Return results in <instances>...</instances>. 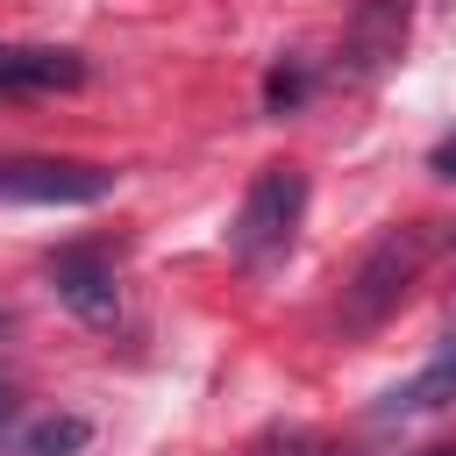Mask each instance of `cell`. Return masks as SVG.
<instances>
[{
    "mask_svg": "<svg viewBox=\"0 0 456 456\" xmlns=\"http://www.w3.org/2000/svg\"><path fill=\"white\" fill-rule=\"evenodd\" d=\"M435 249H442L435 221L385 228V235L363 249V264L349 271V285H342V328H349V335H363V328H378L385 314H399V299L413 292V278L428 271V256H435Z\"/></svg>",
    "mask_w": 456,
    "mask_h": 456,
    "instance_id": "cell-1",
    "label": "cell"
},
{
    "mask_svg": "<svg viewBox=\"0 0 456 456\" xmlns=\"http://www.w3.org/2000/svg\"><path fill=\"white\" fill-rule=\"evenodd\" d=\"M299 214H306V171L299 164H264L249 178L242 207H235V228H228L235 264H249V271L278 264L292 249V235H299Z\"/></svg>",
    "mask_w": 456,
    "mask_h": 456,
    "instance_id": "cell-2",
    "label": "cell"
},
{
    "mask_svg": "<svg viewBox=\"0 0 456 456\" xmlns=\"http://www.w3.org/2000/svg\"><path fill=\"white\" fill-rule=\"evenodd\" d=\"M114 192L107 164H78V157H0V200L21 207H93Z\"/></svg>",
    "mask_w": 456,
    "mask_h": 456,
    "instance_id": "cell-3",
    "label": "cell"
},
{
    "mask_svg": "<svg viewBox=\"0 0 456 456\" xmlns=\"http://www.w3.org/2000/svg\"><path fill=\"white\" fill-rule=\"evenodd\" d=\"M406 28H413V0H363L349 14V36H342V71L349 78H378L406 50Z\"/></svg>",
    "mask_w": 456,
    "mask_h": 456,
    "instance_id": "cell-4",
    "label": "cell"
},
{
    "mask_svg": "<svg viewBox=\"0 0 456 456\" xmlns=\"http://www.w3.org/2000/svg\"><path fill=\"white\" fill-rule=\"evenodd\" d=\"M50 292H57L78 321H93V328H107V321L121 314L114 271H107L100 249H57V256H50Z\"/></svg>",
    "mask_w": 456,
    "mask_h": 456,
    "instance_id": "cell-5",
    "label": "cell"
},
{
    "mask_svg": "<svg viewBox=\"0 0 456 456\" xmlns=\"http://www.w3.org/2000/svg\"><path fill=\"white\" fill-rule=\"evenodd\" d=\"M71 86H86V64L71 50L0 43V93H71Z\"/></svg>",
    "mask_w": 456,
    "mask_h": 456,
    "instance_id": "cell-6",
    "label": "cell"
},
{
    "mask_svg": "<svg viewBox=\"0 0 456 456\" xmlns=\"http://www.w3.org/2000/svg\"><path fill=\"white\" fill-rule=\"evenodd\" d=\"M86 442H93V428H86L78 413H50V420H36V428L21 435L28 456H78Z\"/></svg>",
    "mask_w": 456,
    "mask_h": 456,
    "instance_id": "cell-7",
    "label": "cell"
},
{
    "mask_svg": "<svg viewBox=\"0 0 456 456\" xmlns=\"http://www.w3.org/2000/svg\"><path fill=\"white\" fill-rule=\"evenodd\" d=\"M435 392H456V349H442V356L406 385V399H399V392H392V399H399V406H435Z\"/></svg>",
    "mask_w": 456,
    "mask_h": 456,
    "instance_id": "cell-8",
    "label": "cell"
},
{
    "mask_svg": "<svg viewBox=\"0 0 456 456\" xmlns=\"http://www.w3.org/2000/svg\"><path fill=\"white\" fill-rule=\"evenodd\" d=\"M299 93H306V71H299V64H278V71H271V86H264V107H271V114H285V107H299Z\"/></svg>",
    "mask_w": 456,
    "mask_h": 456,
    "instance_id": "cell-9",
    "label": "cell"
},
{
    "mask_svg": "<svg viewBox=\"0 0 456 456\" xmlns=\"http://www.w3.org/2000/svg\"><path fill=\"white\" fill-rule=\"evenodd\" d=\"M428 171H435V178H449V185H456V135H442V142H435V150H428Z\"/></svg>",
    "mask_w": 456,
    "mask_h": 456,
    "instance_id": "cell-10",
    "label": "cell"
},
{
    "mask_svg": "<svg viewBox=\"0 0 456 456\" xmlns=\"http://www.w3.org/2000/svg\"><path fill=\"white\" fill-rule=\"evenodd\" d=\"M306 449H314L306 435H271V442H256L249 456H306Z\"/></svg>",
    "mask_w": 456,
    "mask_h": 456,
    "instance_id": "cell-11",
    "label": "cell"
},
{
    "mask_svg": "<svg viewBox=\"0 0 456 456\" xmlns=\"http://www.w3.org/2000/svg\"><path fill=\"white\" fill-rule=\"evenodd\" d=\"M435 456H456V449H435Z\"/></svg>",
    "mask_w": 456,
    "mask_h": 456,
    "instance_id": "cell-12",
    "label": "cell"
},
{
    "mask_svg": "<svg viewBox=\"0 0 456 456\" xmlns=\"http://www.w3.org/2000/svg\"><path fill=\"white\" fill-rule=\"evenodd\" d=\"M0 413H7V392H0Z\"/></svg>",
    "mask_w": 456,
    "mask_h": 456,
    "instance_id": "cell-13",
    "label": "cell"
}]
</instances>
